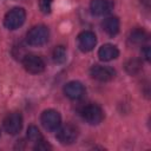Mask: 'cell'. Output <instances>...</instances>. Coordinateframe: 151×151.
<instances>
[{
  "label": "cell",
  "instance_id": "obj_1",
  "mask_svg": "<svg viewBox=\"0 0 151 151\" xmlns=\"http://www.w3.org/2000/svg\"><path fill=\"white\" fill-rule=\"evenodd\" d=\"M48 37H50L48 28L44 25H37L27 32L26 40L31 46H41L47 42Z\"/></svg>",
  "mask_w": 151,
  "mask_h": 151
},
{
  "label": "cell",
  "instance_id": "obj_2",
  "mask_svg": "<svg viewBox=\"0 0 151 151\" xmlns=\"http://www.w3.org/2000/svg\"><path fill=\"white\" fill-rule=\"evenodd\" d=\"M25 19H26L25 9L21 7H14L6 13L4 18V25L6 28L13 31V29L19 28L25 22Z\"/></svg>",
  "mask_w": 151,
  "mask_h": 151
},
{
  "label": "cell",
  "instance_id": "obj_3",
  "mask_svg": "<svg viewBox=\"0 0 151 151\" xmlns=\"http://www.w3.org/2000/svg\"><path fill=\"white\" fill-rule=\"evenodd\" d=\"M80 114H81L83 119L91 125L99 124L104 118V112H103L101 107L96 104H88V105L84 106Z\"/></svg>",
  "mask_w": 151,
  "mask_h": 151
},
{
  "label": "cell",
  "instance_id": "obj_4",
  "mask_svg": "<svg viewBox=\"0 0 151 151\" xmlns=\"http://www.w3.org/2000/svg\"><path fill=\"white\" fill-rule=\"evenodd\" d=\"M40 120H41L42 126L47 131H51V132L57 131L61 125V117H60L59 112L55 110H52V109L44 111L41 113Z\"/></svg>",
  "mask_w": 151,
  "mask_h": 151
},
{
  "label": "cell",
  "instance_id": "obj_5",
  "mask_svg": "<svg viewBox=\"0 0 151 151\" xmlns=\"http://www.w3.org/2000/svg\"><path fill=\"white\" fill-rule=\"evenodd\" d=\"M22 65L25 70L32 74L41 73L45 70L44 60L35 54H25L22 58Z\"/></svg>",
  "mask_w": 151,
  "mask_h": 151
},
{
  "label": "cell",
  "instance_id": "obj_6",
  "mask_svg": "<svg viewBox=\"0 0 151 151\" xmlns=\"http://www.w3.org/2000/svg\"><path fill=\"white\" fill-rule=\"evenodd\" d=\"M4 129L9 134H17L22 129V117L19 112H12L4 119Z\"/></svg>",
  "mask_w": 151,
  "mask_h": 151
},
{
  "label": "cell",
  "instance_id": "obj_7",
  "mask_svg": "<svg viewBox=\"0 0 151 151\" xmlns=\"http://www.w3.org/2000/svg\"><path fill=\"white\" fill-rule=\"evenodd\" d=\"M77 137H78V131L73 125L67 124L57 130V139L64 145H70L74 143Z\"/></svg>",
  "mask_w": 151,
  "mask_h": 151
},
{
  "label": "cell",
  "instance_id": "obj_8",
  "mask_svg": "<svg viewBox=\"0 0 151 151\" xmlns=\"http://www.w3.org/2000/svg\"><path fill=\"white\" fill-rule=\"evenodd\" d=\"M91 77L98 81H110L114 78L116 71L110 66H101V65H94L90 70Z\"/></svg>",
  "mask_w": 151,
  "mask_h": 151
},
{
  "label": "cell",
  "instance_id": "obj_9",
  "mask_svg": "<svg viewBox=\"0 0 151 151\" xmlns=\"http://www.w3.org/2000/svg\"><path fill=\"white\" fill-rule=\"evenodd\" d=\"M78 47L81 52H90L97 44V37L92 31H83L78 35Z\"/></svg>",
  "mask_w": 151,
  "mask_h": 151
},
{
  "label": "cell",
  "instance_id": "obj_10",
  "mask_svg": "<svg viewBox=\"0 0 151 151\" xmlns=\"http://www.w3.org/2000/svg\"><path fill=\"white\" fill-rule=\"evenodd\" d=\"M64 92L66 94V97H68L72 100H78L81 99L85 94V87L80 81H70L65 85L64 87Z\"/></svg>",
  "mask_w": 151,
  "mask_h": 151
},
{
  "label": "cell",
  "instance_id": "obj_11",
  "mask_svg": "<svg viewBox=\"0 0 151 151\" xmlns=\"http://www.w3.org/2000/svg\"><path fill=\"white\" fill-rule=\"evenodd\" d=\"M90 8L93 15L103 17L109 14L113 9V2L110 0H92L90 4Z\"/></svg>",
  "mask_w": 151,
  "mask_h": 151
},
{
  "label": "cell",
  "instance_id": "obj_12",
  "mask_svg": "<svg viewBox=\"0 0 151 151\" xmlns=\"http://www.w3.org/2000/svg\"><path fill=\"white\" fill-rule=\"evenodd\" d=\"M119 55V51L114 45L105 44L98 51V57L101 61H111Z\"/></svg>",
  "mask_w": 151,
  "mask_h": 151
},
{
  "label": "cell",
  "instance_id": "obj_13",
  "mask_svg": "<svg viewBox=\"0 0 151 151\" xmlns=\"http://www.w3.org/2000/svg\"><path fill=\"white\" fill-rule=\"evenodd\" d=\"M101 26H103V29L105 31L106 34L113 37V35H116V34L119 32V26H120L119 19H118L117 17L106 18V19L103 21Z\"/></svg>",
  "mask_w": 151,
  "mask_h": 151
},
{
  "label": "cell",
  "instance_id": "obj_14",
  "mask_svg": "<svg viewBox=\"0 0 151 151\" xmlns=\"http://www.w3.org/2000/svg\"><path fill=\"white\" fill-rule=\"evenodd\" d=\"M146 40H147V33L142 28L133 29L129 35V41L130 44H133V45H142Z\"/></svg>",
  "mask_w": 151,
  "mask_h": 151
},
{
  "label": "cell",
  "instance_id": "obj_15",
  "mask_svg": "<svg viewBox=\"0 0 151 151\" xmlns=\"http://www.w3.org/2000/svg\"><path fill=\"white\" fill-rule=\"evenodd\" d=\"M125 70L129 74L134 76V74H137L142 71V61L139 59H136V58L130 59L125 64Z\"/></svg>",
  "mask_w": 151,
  "mask_h": 151
},
{
  "label": "cell",
  "instance_id": "obj_16",
  "mask_svg": "<svg viewBox=\"0 0 151 151\" xmlns=\"http://www.w3.org/2000/svg\"><path fill=\"white\" fill-rule=\"evenodd\" d=\"M53 60L57 63V64H63L65 60H66V48L64 46H57L54 50H53Z\"/></svg>",
  "mask_w": 151,
  "mask_h": 151
},
{
  "label": "cell",
  "instance_id": "obj_17",
  "mask_svg": "<svg viewBox=\"0 0 151 151\" xmlns=\"http://www.w3.org/2000/svg\"><path fill=\"white\" fill-rule=\"evenodd\" d=\"M27 138H28V140H31L33 143H38L39 140L44 139L40 130L37 126H34V125H31L27 129Z\"/></svg>",
  "mask_w": 151,
  "mask_h": 151
},
{
  "label": "cell",
  "instance_id": "obj_18",
  "mask_svg": "<svg viewBox=\"0 0 151 151\" xmlns=\"http://www.w3.org/2000/svg\"><path fill=\"white\" fill-rule=\"evenodd\" d=\"M52 2H53V0H39L40 11L44 14H48L51 12V8H52Z\"/></svg>",
  "mask_w": 151,
  "mask_h": 151
},
{
  "label": "cell",
  "instance_id": "obj_19",
  "mask_svg": "<svg viewBox=\"0 0 151 151\" xmlns=\"http://www.w3.org/2000/svg\"><path fill=\"white\" fill-rule=\"evenodd\" d=\"M50 149H51V145L47 142H45L44 139L35 143V146H34V150H39V151H47Z\"/></svg>",
  "mask_w": 151,
  "mask_h": 151
},
{
  "label": "cell",
  "instance_id": "obj_20",
  "mask_svg": "<svg viewBox=\"0 0 151 151\" xmlns=\"http://www.w3.org/2000/svg\"><path fill=\"white\" fill-rule=\"evenodd\" d=\"M142 52H143L144 59H145L146 61H149V60H150V57H151V54H150V47H149V46H144Z\"/></svg>",
  "mask_w": 151,
  "mask_h": 151
}]
</instances>
